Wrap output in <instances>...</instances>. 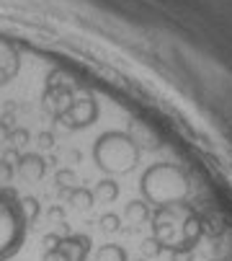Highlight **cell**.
<instances>
[{
    "label": "cell",
    "instance_id": "6da1fadb",
    "mask_svg": "<svg viewBox=\"0 0 232 261\" xmlns=\"http://www.w3.org/2000/svg\"><path fill=\"white\" fill-rule=\"evenodd\" d=\"M26 212L23 202L11 189H0V261L18 253L26 238Z\"/></svg>",
    "mask_w": 232,
    "mask_h": 261
},
{
    "label": "cell",
    "instance_id": "277c9868",
    "mask_svg": "<svg viewBox=\"0 0 232 261\" xmlns=\"http://www.w3.org/2000/svg\"><path fill=\"white\" fill-rule=\"evenodd\" d=\"M98 261H127V253L119 246H103L98 251Z\"/></svg>",
    "mask_w": 232,
    "mask_h": 261
},
{
    "label": "cell",
    "instance_id": "5b68a950",
    "mask_svg": "<svg viewBox=\"0 0 232 261\" xmlns=\"http://www.w3.org/2000/svg\"><path fill=\"white\" fill-rule=\"evenodd\" d=\"M44 261H67V256H65L60 248H52V251L44 256Z\"/></svg>",
    "mask_w": 232,
    "mask_h": 261
},
{
    "label": "cell",
    "instance_id": "7a4b0ae2",
    "mask_svg": "<svg viewBox=\"0 0 232 261\" xmlns=\"http://www.w3.org/2000/svg\"><path fill=\"white\" fill-rule=\"evenodd\" d=\"M137 155L139 153H137L134 142L127 135H116V132L103 135L96 142V147H93L96 163L103 171H108V173H124V171H129L137 163Z\"/></svg>",
    "mask_w": 232,
    "mask_h": 261
},
{
    "label": "cell",
    "instance_id": "3957f363",
    "mask_svg": "<svg viewBox=\"0 0 232 261\" xmlns=\"http://www.w3.org/2000/svg\"><path fill=\"white\" fill-rule=\"evenodd\" d=\"M21 171H23L26 178H39L44 173V163H42V158H36V155H26L21 161Z\"/></svg>",
    "mask_w": 232,
    "mask_h": 261
}]
</instances>
